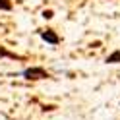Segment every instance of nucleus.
Masks as SVG:
<instances>
[{
	"label": "nucleus",
	"mask_w": 120,
	"mask_h": 120,
	"mask_svg": "<svg viewBox=\"0 0 120 120\" xmlns=\"http://www.w3.org/2000/svg\"><path fill=\"white\" fill-rule=\"evenodd\" d=\"M23 78L25 79H47V78H50V74L41 66H33V68L23 70Z\"/></svg>",
	"instance_id": "obj_1"
},
{
	"label": "nucleus",
	"mask_w": 120,
	"mask_h": 120,
	"mask_svg": "<svg viewBox=\"0 0 120 120\" xmlns=\"http://www.w3.org/2000/svg\"><path fill=\"white\" fill-rule=\"evenodd\" d=\"M41 39L47 41V43H50V45H58V43H60V37H58L54 31H50V29H47V31H41Z\"/></svg>",
	"instance_id": "obj_2"
},
{
	"label": "nucleus",
	"mask_w": 120,
	"mask_h": 120,
	"mask_svg": "<svg viewBox=\"0 0 120 120\" xmlns=\"http://www.w3.org/2000/svg\"><path fill=\"white\" fill-rule=\"evenodd\" d=\"M107 64H120V49H116V50H112L110 54L107 56V60H105Z\"/></svg>",
	"instance_id": "obj_3"
},
{
	"label": "nucleus",
	"mask_w": 120,
	"mask_h": 120,
	"mask_svg": "<svg viewBox=\"0 0 120 120\" xmlns=\"http://www.w3.org/2000/svg\"><path fill=\"white\" fill-rule=\"evenodd\" d=\"M0 10L10 12L12 10V2H10V0H0Z\"/></svg>",
	"instance_id": "obj_4"
},
{
	"label": "nucleus",
	"mask_w": 120,
	"mask_h": 120,
	"mask_svg": "<svg viewBox=\"0 0 120 120\" xmlns=\"http://www.w3.org/2000/svg\"><path fill=\"white\" fill-rule=\"evenodd\" d=\"M0 56H8V58H19V56H16L14 52H8V50H4L2 47H0Z\"/></svg>",
	"instance_id": "obj_5"
},
{
	"label": "nucleus",
	"mask_w": 120,
	"mask_h": 120,
	"mask_svg": "<svg viewBox=\"0 0 120 120\" xmlns=\"http://www.w3.org/2000/svg\"><path fill=\"white\" fill-rule=\"evenodd\" d=\"M43 18H45V19H50V18H52V10H45V12H43Z\"/></svg>",
	"instance_id": "obj_6"
}]
</instances>
